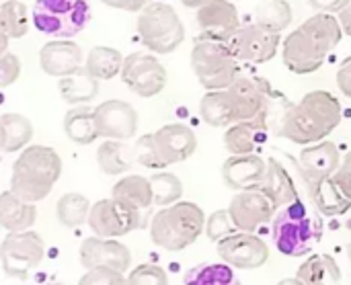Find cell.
Listing matches in <instances>:
<instances>
[{"instance_id":"obj_1","label":"cell","mask_w":351,"mask_h":285,"mask_svg":"<svg viewBox=\"0 0 351 285\" xmlns=\"http://www.w3.org/2000/svg\"><path fill=\"white\" fill-rule=\"evenodd\" d=\"M343 29L331 12H317L292 31L282 45V60L294 74L317 72L325 58L339 45Z\"/></svg>"},{"instance_id":"obj_2","label":"cell","mask_w":351,"mask_h":285,"mask_svg":"<svg viewBox=\"0 0 351 285\" xmlns=\"http://www.w3.org/2000/svg\"><path fill=\"white\" fill-rule=\"evenodd\" d=\"M341 123V105L327 90H313L298 105L290 103L278 123L276 136L294 144H317Z\"/></svg>"},{"instance_id":"obj_3","label":"cell","mask_w":351,"mask_h":285,"mask_svg":"<svg viewBox=\"0 0 351 285\" xmlns=\"http://www.w3.org/2000/svg\"><path fill=\"white\" fill-rule=\"evenodd\" d=\"M60 175L62 158L58 152L53 148L33 144L23 148L12 164L10 191L29 203H37L51 193Z\"/></svg>"},{"instance_id":"obj_4","label":"cell","mask_w":351,"mask_h":285,"mask_svg":"<svg viewBox=\"0 0 351 285\" xmlns=\"http://www.w3.org/2000/svg\"><path fill=\"white\" fill-rule=\"evenodd\" d=\"M321 212L308 208L302 199H296L280 208L274 216L271 236L278 251L286 257H304L323 238Z\"/></svg>"},{"instance_id":"obj_5","label":"cell","mask_w":351,"mask_h":285,"mask_svg":"<svg viewBox=\"0 0 351 285\" xmlns=\"http://www.w3.org/2000/svg\"><path fill=\"white\" fill-rule=\"evenodd\" d=\"M206 230V216L191 201H177L152 216L150 238L156 247L177 253L191 247Z\"/></svg>"},{"instance_id":"obj_6","label":"cell","mask_w":351,"mask_h":285,"mask_svg":"<svg viewBox=\"0 0 351 285\" xmlns=\"http://www.w3.org/2000/svg\"><path fill=\"white\" fill-rule=\"evenodd\" d=\"M191 68L199 84L208 90L228 88L239 74V58L232 53L228 41L197 35L191 49Z\"/></svg>"},{"instance_id":"obj_7","label":"cell","mask_w":351,"mask_h":285,"mask_svg":"<svg viewBox=\"0 0 351 285\" xmlns=\"http://www.w3.org/2000/svg\"><path fill=\"white\" fill-rule=\"evenodd\" d=\"M140 41L156 53H173L185 39V27L171 4L152 2L138 16Z\"/></svg>"},{"instance_id":"obj_8","label":"cell","mask_w":351,"mask_h":285,"mask_svg":"<svg viewBox=\"0 0 351 285\" xmlns=\"http://www.w3.org/2000/svg\"><path fill=\"white\" fill-rule=\"evenodd\" d=\"M90 21L88 0H37L33 6V25L43 35L70 39Z\"/></svg>"},{"instance_id":"obj_9","label":"cell","mask_w":351,"mask_h":285,"mask_svg":"<svg viewBox=\"0 0 351 285\" xmlns=\"http://www.w3.org/2000/svg\"><path fill=\"white\" fill-rule=\"evenodd\" d=\"M226 90L232 103L234 123L267 119L271 103L278 97L271 84L257 76H239Z\"/></svg>"},{"instance_id":"obj_10","label":"cell","mask_w":351,"mask_h":285,"mask_svg":"<svg viewBox=\"0 0 351 285\" xmlns=\"http://www.w3.org/2000/svg\"><path fill=\"white\" fill-rule=\"evenodd\" d=\"M45 245L37 232H8L0 247L2 269L8 277L27 280L29 273L43 261Z\"/></svg>"},{"instance_id":"obj_11","label":"cell","mask_w":351,"mask_h":285,"mask_svg":"<svg viewBox=\"0 0 351 285\" xmlns=\"http://www.w3.org/2000/svg\"><path fill=\"white\" fill-rule=\"evenodd\" d=\"M88 226L97 236L119 238L132 230L146 228V216L144 212L130 210L111 197V199H101L90 208Z\"/></svg>"},{"instance_id":"obj_12","label":"cell","mask_w":351,"mask_h":285,"mask_svg":"<svg viewBox=\"0 0 351 285\" xmlns=\"http://www.w3.org/2000/svg\"><path fill=\"white\" fill-rule=\"evenodd\" d=\"M121 78L132 92L144 99L160 95L167 86L165 66L146 51H134L123 60Z\"/></svg>"},{"instance_id":"obj_13","label":"cell","mask_w":351,"mask_h":285,"mask_svg":"<svg viewBox=\"0 0 351 285\" xmlns=\"http://www.w3.org/2000/svg\"><path fill=\"white\" fill-rule=\"evenodd\" d=\"M228 45L241 62L265 64L278 53L280 31L267 29L259 23L241 25L239 31L228 39Z\"/></svg>"},{"instance_id":"obj_14","label":"cell","mask_w":351,"mask_h":285,"mask_svg":"<svg viewBox=\"0 0 351 285\" xmlns=\"http://www.w3.org/2000/svg\"><path fill=\"white\" fill-rule=\"evenodd\" d=\"M232 222L243 232H255L257 228L265 226L276 216L274 201L261 189H243L239 191L228 208Z\"/></svg>"},{"instance_id":"obj_15","label":"cell","mask_w":351,"mask_h":285,"mask_svg":"<svg viewBox=\"0 0 351 285\" xmlns=\"http://www.w3.org/2000/svg\"><path fill=\"white\" fill-rule=\"evenodd\" d=\"M218 255L237 269H259L269 259L267 245L253 232H234L218 243Z\"/></svg>"},{"instance_id":"obj_16","label":"cell","mask_w":351,"mask_h":285,"mask_svg":"<svg viewBox=\"0 0 351 285\" xmlns=\"http://www.w3.org/2000/svg\"><path fill=\"white\" fill-rule=\"evenodd\" d=\"M95 123L99 136L107 140H128L138 132V111L119 99H111L95 107Z\"/></svg>"},{"instance_id":"obj_17","label":"cell","mask_w":351,"mask_h":285,"mask_svg":"<svg viewBox=\"0 0 351 285\" xmlns=\"http://www.w3.org/2000/svg\"><path fill=\"white\" fill-rule=\"evenodd\" d=\"M152 146L165 166L187 160L197 150V138L185 123H169L158 132L150 134Z\"/></svg>"},{"instance_id":"obj_18","label":"cell","mask_w":351,"mask_h":285,"mask_svg":"<svg viewBox=\"0 0 351 285\" xmlns=\"http://www.w3.org/2000/svg\"><path fill=\"white\" fill-rule=\"evenodd\" d=\"M80 265L84 269H93L99 265L113 267L119 271H128L132 267V253L125 245L117 243L115 238H103V236H90L84 238L78 251Z\"/></svg>"},{"instance_id":"obj_19","label":"cell","mask_w":351,"mask_h":285,"mask_svg":"<svg viewBox=\"0 0 351 285\" xmlns=\"http://www.w3.org/2000/svg\"><path fill=\"white\" fill-rule=\"evenodd\" d=\"M197 27L202 35L228 41L241 27L239 10L228 0H210L202 8H197Z\"/></svg>"},{"instance_id":"obj_20","label":"cell","mask_w":351,"mask_h":285,"mask_svg":"<svg viewBox=\"0 0 351 285\" xmlns=\"http://www.w3.org/2000/svg\"><path fill=\"white\" fill-rule=\"evenodd\" d=\"M41 70L49 76H70L82 68V49L78 43L68 39H53L39 51Z\"/></svg>"},{"instance_id":"obj_21","label":"cell","mask_w":351,"mask_h":285,"mask_svg":"<svg viewBox=\"0 0 351 285\" xmlns=\"http://www.w3.org/2000/svg\"><path fill=\"white\" fill-rule=\"evenodd\" d=\"M267 173V160L253 154H232L222 164V179L226 187L243 191V189H255L263 181Z\"/></svg>"},{"instance_id":"obj_22","label":"cell","mask_w":351,"mask_h":285,"mask_svg":"<svg viewBox=\"0 0 351 285\" xmlns=\"http://www.w3.org/2000/svg\"><path fill=\"white\" fill-rule=\"evenodd\" d=\"M298 166L304 181L333 177L335 171L341 166V154L333 142H319L300 152Z\"/></svg>"},{"instance_id":"obj_23","label":"cell","mask_w":351,"mask_h":285,"mask_svg":"<svg viewBox=\"0 0 351 285\" xmlns=\"http://www.w3.org/2000/svg\"><path fill=\"white\" fill-rule=\"evenodd\" d=\"M308 187V195L313 199V206L323 216H343L351 208V199L341 191L337 181L333 177L323 179H308L304 181Z\"/></svg>"},{"instance_id":"obj_24","label":"cell","mask_w":351,"mask_h":285,"mask_svg":"<svg viewBox=\"0 0 351 285\" xmlns=\"http://www.w3.org/2000/svg\"><path fill=\"white\" fill-rule=\"evenodd\" d=\"M276 206V210L292 203L298 199V191L294 185V179L290 177V173L282 166V162L278 158H269L267 160V173L263 177V181L259 183V187Z\"/></svg>"},{"instance_id":"obj_25","label":"cell","mask_w":351,"mask_h":285,"mask_svg":"<svg viewBox=\"0 0 351 285\" xmlns=\"http://www.w3.org/2000/svg\"><path fill=\"white\" fill-rule=\"evenodd\" d=\"M111 197L136 212H148L154 206L152 183L140 175H130L117 181L111 189Z\"/></svg>"},{"instance_id":"obj_26","label":"cell","mask_w":351,"mask_h":285,"mask_svg":"<svg viewBox=\"0 0 351 285\" xmlns=\"http://www.w3.org/2000/svg\"><path fill=\"white\" fill-rule=\"evenodd\" d=\"M37 222V208L21 197H16L10 189L0 195V224L8 232H25L31 230Z\"/></svg>"},{"instance_id":"obj_27","label":"cell","mask_w":351,"mask_h":285,"mask_svg":"<svg viewBox=\"0 0 351 285\" xmlns=\"http://www.w3.org/2000/svg\"><path fill=\"white\" fill-rule=\"evenodd\" d=\"M269 129L259 121H237L224 134V146L230 154H253L265 144Z\"/></svg>"},{"instance_id":"obj_28","label":"cell","mask_w":351,"mask_h":285,"mask_svg":"<svg viewBox=\"0 0 351 285\" xmlns=\"http://www.w3.org/2000/svg\"><path fill=\"white\" fill-rule=\"evenodd\" d=\"M64 132L72 142L80 146L93 144L99 138L97 123H95V109L88 105L72 107L64 117Z\"/></svg>"},{"instance_id":"obj_29","label":"cell","mask_w":351,"mask_h":285,"mask_svg":"<svg viewBox=\"0 0 351 285\" xmlns=\"http://www.w3.org/2000/svg\"><path fill=\"white\" fill-rule=\"evenodd\" d=\"M33 138V123L19 113H4L0 117V148L10 154L27 148Z\"/></svg>"},{"instance_id":"obj_30","label":"cell","mask_w":351,"mask_h":285,"mask_svg":"<svg viewBox=\"0 0 351 285\" xmlns=\"http://www.w3.org/2000/svg\"><path fill=\"white\" fill-rule=\"evenodd\" d=\"M58 88H60V95H62L64 101H68L72 105H86L99 92V78H95L82 66L78 72L60 78Z\"/></svg>"},{"instance_id":"obj_31","label":"cell","mask_w":351,"mask_h":285,"mask_svg":"<svg viewBox=\"0 0 351 285\" xmlns=\"http://www.w3.org/2000/svg\"><path fill=\"white\" fill-rule=\"evenodd\" d=\"M199 115L212 127H228L234 123L228 90H208L199 101Z\"/></svg>"},{"instance_id":"obj_32","label":"cell","mask_w":351,"mask_h":285,"mask_svg":"<svg viewBox=\"0 0 351 285\" xmlns=\"http://www.w3.org/2000/svg\"><path fill=\"white\" fill-rule=\"evenodd\" d=\"M123 60L125 58L117 49L97 45L88 51V55L84 60V68H86V72H90L99 80H111L117 74H121Z\"/></svg>"},{"instance_id":"obj_33","label":"cell","mask_w":351,"mask_h":285,"mask_svg":"<svg viewBox=\"0 0 351 285\" xmlns=\"http://www.w3.org/2000/svg\"><path fill=\"white\" fill-rule=\"evenodd\" d=\"M296 277L300 280V284H337V282H341V269L333 257L315 255L306 263H302Z\"/></svg>"},{"instance_id":"obj_34","label":"cell","mask_w":351,"mask_h":285,"mask_svg":"<svg viewBox=\"0 0 351 285\" xmlns=\"http://www.w3.org/2000/svg\"><path fill=\"white\" fill-rule=\"evenodd\" d=\"M90 203L84 195L80 193H66L58 199L56 206V216L58 222L66 228H76L84 222H88V214H90Z\"/></svg>"},{"instance_id":"obj_35","label":"cell","mask_w":351,"mask_h":285,"mask_svg":"<svg viewBox=\"0 0 351 285\" xmlns=\"http://www.w3.org/2000/svg\"><path fill=\"white\" fill-rule=\"evenodd\" d=\"M134 156H128V148L121 144V140H107L97 150V162L99 169L105 175H121L130 169V162Z\"/></svg>"},{"instance_id":"obj_36","label":"cell","mask_w":351,"mask_h":285,"mask_svg":"<svg viewBox=\"0 0 351 285\" xmlns=\"http://www.w3.org/2000/svg\"><path fill=\"white\" fill-rule=\"evenodd\" d=\"M0 29L12 37L21 39L29 31V14L27 6L19 0H4L0 6Z\"/></svg>"},{"instance_id":"obj_37","label":"cell","mask_w":351,"mask_h":285,"mask_svg":"<svg viewBox=\"0 0 351 285\" xmlns=\"http://www.w3.org/2000/svg\"><path fill=\"white\" fill-rule=\"evenodd\" d=\"M255 18L267 29L284 31L292 23V6L286 0H263L255 8Z\"/></svg>"},{"instance_id":"obj_38","label":"cell","mask_w":351,"mask_h":285,"mask_svg":"<svg viewBox=\"0 0 351 285\" xmlns=\"http://www.w3.org/2000/svg\"><path fill=\"white\" fill-rule=\"evenodd\" d=\"M152 183V193H154V203L160 208L173 206L181 201L183 197V183L177 175L173 173H156L150 177Z\"/></svg>"},{"instance_id":"obj_39","label":"cell","mask_w":351,"mask_h":285,"mask_svg":"<svg viewBox=\"0 0 351 285\" xmlns=\"http://www.w3.org/2000/svg\"><path fill=\"white\" fill-rule=\"evenodd\" d=\"M232 267V265H230ZM228 265H204L185 275V284H232L234 273Z\"/></svg>"},{"instance_id":"obj_40","label":"cell","mask_w":351,"mask_h":285,"mask_svg":"<svg viewBox=\"0 0 351 285\" xmlns=\"http://www.w3.org/2000/svg\"><path fill=\"white\" fill-rule=\"evenodd\" d=\"M234 232H239V228L234 226L228 210H220V212L212 214L210 220L206 222V234L212 243H220L222 238H226Z\"/></svg>"},{"instance_id":"obj_41","label":"cell","mask_w":351,"mask_h":285,"mask_svg":"<svg viewBox=\"0 0 351 285\" xmlns=\"http://www.w3.org/2000/svg\"><path fill=\"white\" fill-rule=\"evenodd\" d=\"M80 284H128V277L119 269L99 265V267L86 269V273L80 277Z\"/></svg>"},{"instance_id":"obj_42","label":"cell","mask_w":351,"mask_h":285,"mask_svg":"<svg viewBox=\"0 0 351 285\" xmlns=\"http://www.w3.org/2000/svg\"><path fill=\"white\" fill-rule=\"evenodd\" d=\"M128 284L165 285L167 284V273H165V269H162V267L152 265V263H146V265L136 267V269L128 275Z\"/></svg>"},{"instance_id":"obj_43","label":"cell","mask_w":351,"mask_h":285,"mask_svg":"<svg viewBox=\"0 0 351 285\" xmlns=\"http://www.w3.org/2000/svg\"><path fill=\"white\" fill-rule=\"evenodd\" d=\"M134 158L142 166H146V169H165L162 160L158 158V154H156V150L152 146V138L150 136H142L136 142V146H134Z\"/></svg>"},{"instance_id":"obj_44","label":"cell","mask_w":351,"mask_h":285,"mask_svg":"<svg viewBox=\"0 0 351 285\" xmlns=\"http://www.w3.org/2000/svg\"><path fill=\"white\" fill-rule=\"evenodd\" d=\"M19 76H21V60L10 51L2 53V58H0V84L10 86Z\"/></svg>"},{"instance_id":"obj_45","label":"cell","mask_w":351,"mask_h":285,"mask_svg":"<svg viewBox=\"0 0 351 285\" xmlns=\"http://www.w3.org/2000/svg\"><path fill=\"white\" fill-rule=\"evenodd\" d=\"M333 179L337 181V185L341 187V191L351 199V152L346 154V158L341 160V166L335 171Z\"/></svg>"},{"instance_id":"obj_46","label":"cell","mask_w":351,"mask_h":285,"mask_svg":"<svg viewBox=\"0 0 351 285\" xmlns=\"http://www.w3.org/2000/svg\"><path fill=\"white\" fill-rule=\"evenodd\" d=\"M337 86L348 99H351V55L343 60V64L337 70Z\"/></svg>"},{"instance_id":"obj_47","label":"cell","mask_w":351,"mask_h":285,"mask_svg":"<svg viewBox=\"0 0 351 285\" xmlns=\"http://www.w3.org/2000/svg\"><path fill=\"white\" fill-rule=\"evenodd\" d=\"M103 4L111 6V8H119V10H130V12H136V10H142L146 8L148 4H152L154 0H101Z\"/></svg>"},{"instance_id":"obj_48","label":"cell","mask_w":351,"mask_h":285,"mask_svg":"<svg viewBox=\"0 0 351 285\" xmlns=\"http://www.w3.org/2000/svg\"><path fill=\"white\" fill-rule=\"evenodd\" d=\"M350 0H308V4L313 8H317L319 12H339Z\"/></svg>"},{"instance_id":"obj_49","label":"cell","mask_w":351,"mask_h":285,"mask_svg":"<svg viewBox=\"0 0 351 285\" xmlns=\"http://www.w3.org/2000/svg\"><path fill=\"white\" fill-rule=\"evenodd\" d=\"M337 18H339V23H341L343 33L351 37V0L339 10V12H337Z\"/></svg>"},{"instance_id":"obj_50","label":"cell","mask_w":351,"mask_h":285,"mask_svg":"<svg viewBox=\"0 0 351 285\" xmlns=\"http://www.w3.org/2000/svg\"><path fill=\"white\" fill-rule=\"evenodd\" d=\"M187 8H202L204 4H208L210 0H181Z\"/></svg>"},{"instance_id":"obj_51","label":"cell","mask_w":351,"mask_h":285,"mask_svg":"<svg viewBox=\"0 0 351 285\" xmlns=\"http://www.w3.org/2000/svg\"><path fill=\"white\" fill-rule=\"evenodd\" d=\"M6 45H8V35L2 31V35H0V53H6V51H8Z\"/></svg>"},{"instance_id":"obj_52","label":"cell","mask_w":351,"mask_h":285,"mask_svg":"<svg viewBox=\"0 0 351 285\" xmlns=\"http://www.w3.org/2000/svg\"><path fill=\"white\" fill-rule=\"evenodd\" d=\"M348 255H350V259H351V243H350V247H348Z\"/></svg>"}]
</instances>
